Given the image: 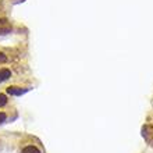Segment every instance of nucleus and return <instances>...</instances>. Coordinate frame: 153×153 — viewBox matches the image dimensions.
<instances>
[{
	"label": "nucleus",
	"instance_id": "obj_1",
	"mask_svg": "<svg viewBox=\"0 0 153 153\" xmlns=\"http://www.w3.org/2000/svg\"><path fill=\"white\" fill-rule=\"evenodd\" d=\"M9 32H11L10 23L4 18H0V35H4V34H9Z\"/></svg>",
	"mask_w": 153,
	"mask_h": 153
},
{
	"label": "nucleus",
	"instance_id": "obj_2",
	"mask_svg": "<svg viewBox=\"0 0 153 153\" xmlns=\"http://www.w3.org/2000/svg\"><path fill=\"white\" fill-rule=\"evenodd\" d=\"M27 92V89H21V88H18V86H9L7 88V93L9 95H15V96H18V95H23Z\"/></svg>",
	"mask_w": 153,
	"mask_h": 153
},
{
	"label": "nucleus",
	"instance_id": "obj_3",
	"mask_svg": "<svg viewBox=\"0 0 153 153\" xmlns=\"http://www.w3.org/2000/svg\"><path fill=\"white\" fill-rule=\"evenodd\" d=\"M11 76V71L9 68H0V82H4Z\"/></svg>",
	"mask_w": 153,
	"mask_h": 153
},
{
	"label": "nucleus",
	"instance_id": "obj_4",
	"mask_svg": "<svg viewBox=\"0 0 153 153\" xmlns=\"http://www.w3.org/2000/svg\"><path fill=\"white\" fill-rule=\"evenodd\" d=\"M21 153H41V150L36 148V146H32V145H29V146H27V148H24Z\"/></svg>",
	"mask_w": 153,
	"mask_h": 153
},
{
	"label": "nucleus",
	"instance_id": "obj_5",
	"mask_svg": "<svg viewBox=\"0 0 153 153\" xmlns=\"http://www.w3.org/2000/svg\"><path fill=\"white\" fill-rule=\"evenodd\" d=\"M6 103H7V96L4 93H0V107L4 106Z\"/></svg>",
	"mask_w": 153,
	"mask_h": 153
},
{
	"label": "nucleus",
	"instance_id": "obj_6",
	"mask_svg": "<svg viewBox=\"0 0 153 153\" xmlns=\"http://www.w3.org/2000/svg\"><path fill=\"white\" fill-rule=\"evenodd\" d=\"M6 61H7V56L0 52V63H6Z\"/></svg>",
	"mask_w": 153,
	"mask_h": 153
},
{
	"label": "nucleus",
	"instance_id": "obj_7",
	"mask_svg": "<svg viewBox=\"0 0 153 153\" xmlns=\"http://www.w3.org/2000/svg\"><path fill=\"white\" fill-rule=\"evenodd\" d=\"M4 120H6V114L4 113H0V124L4 121Z\"/></svg>",
	"mask_w": 153,
	"mask_h": 153
}]
</instances>
